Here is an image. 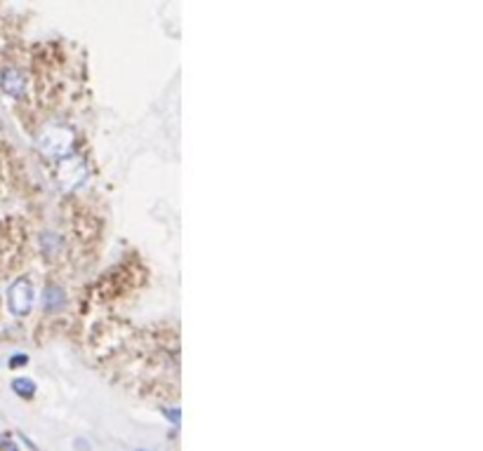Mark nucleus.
<instances>
[{
  "mask_svg": "<svg viewBox=\"0 0 483 451\" xmlns=\"http://www.w3.org/2000/svg\"><path fill=\"white\" fill-rule=\"evenodd\" d=\"M55 179L60 183L62 190H73L80 188L87 181V160L83 155L71 153L67 158L60 160V165L55 169Z\"/></svg>",
  "mask_w": 483,
  "mask_h": 451,
  "instance_id": "nucleus-1",
  "label": "nucleus"
},
{
  "mask_svg": "<svg viewBox=\"0 0 483 451\" xmlns=\"http://www.w3.org/2000/svg\"><path fill=\"white\" fill-rule=\"evenodd\" d=\"M40 151L48 158H67L73 151V132L67 127H48L45 132H40Z\"/></svg>",
  "mask_w": 483,
  "mask_h": 451,
  "instance_id": "nucleus-2",
  "label": "nucleus"
},
{
  "mask_svg": "<svg viewBox=\"0 0 483 451\" xmlns=\"http://www.w3.org/2000/svg\"><path fill=\"white\" fill-rule=\"evenodd\" d=\"M33 297H35V290H33L31 280L28 278L14 280L10 285V290H7V306H10V313L17 317H26L33 308Z\"/></svg>",
  "mask_w": 483,
  "mask_h": 451,
  "instance_id": "nucleus-3",
  "label": "nucleus"
},
{
  "mask_svg": "<svg viewBox=\"0 0 483 451\" xmlns=\"http://www.w3.org/2000/svg\"><path fill=\"white\" fill-rule=\"evenodd\" d=\"M0 90H3L7 97L12 99H21L26 94V78L21 76L17 69H5L0 73Z\"/></svg>",
  "mask_w": 483,
  "mask_h": 451,
  "instance_id": "nucleus-4",
  "label": "nucleus"
},
{
  "mask_svg": "<svg viewBox=\"0 0 483 451\" xmlns=\"http://www.w3.org/2000/svg\"><path fill=\"white\" fill-rule=\"evenodd\" d=\"M67 249V245H64L62 235L57 231H45L40 235V251L43 256L48 258V261H55V258H60L62 251Z\"/></svg>",
  "mask_w": 483,
  "mask_h": 451,
  "instance_id": "nucleus-5",
  "label": "nucleus"
},
{
  "mask_svg": "<svg viewBox=\"0 0 483 451\" xmlns=\"http://www.w3.org/2000/svg\"><path fill=\"white\" fill-rule=\"evenodd\" d=\"M67 290L60 285H48L45 290H43V308L48 310V313H57V310H62L67 306Z\"/></svg>",
  "mask_w": 483,
  "mask_h": 451,
  "instance_id": "nucleus-6",
  "label": "nucleus"
},
{
  "mask_svg": "<svg viewBox=\"0 0 483 451\" xmlns=\"http://www.w3.org/2000/svg\"><path fill=\"white\" fill-rule=\"evenodd\" d=\"M12 390L17 393L19 397H24V400H28V397H33L35 393V383L31 379H14L12 381Z\"/></svg>",
  "mask_w": 483,
  "mask_h": 451,
  "instance_id": "nucleus-7",
  "label": "nucleus"
},
{
  "mask_svg": "<svg viewBox=\"0 0 483 451\" xmlns=\"http://www.w3.org/2000/svg\"><path fill=\"white\" fill-rule=\"evenodd\" d=\"M26 362H28V360H26V355H21V353H19V355H14V358L10 360V367H24Z\"/></svg>",
  "mask_w": 483,
  "mask_h": 451,
  "instance_id": "nucleus-8",
  "label": "nucleus"
},
{
  "mask_svg": "<svg viewBox=\"0 0 483 451\" xmlns=\"http://www.w3.org/2000/svg\"><path fill=\"white\" fill-rule=\"evenodd\" d=\"M0 451H19L17 449V445H14V442L12 440H0Z\"/></svg>",
  "mask_w": 483,
  "mask_h": 451,
  "instance_id": "nucleus-9",
  "label": "nucleus"
}]
</instances>
